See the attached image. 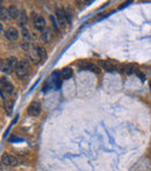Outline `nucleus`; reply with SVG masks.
Masks as SVG:
<instances>
[{"label":"nucleus","instance_id":"obj_15","mask_svg":"<svg viewBox=\"0 0 151 171\" xmlns=\"http://www.w3.org/2000/svg\"><path fill=\"white\" fill-rule=\"evenodd\" d=\"M100 64L104 66V69H106L108 71H113L115 69V66L113 65L109 61H100Z\"/></svg>","mask_w":151,"mask_h":171},{"label":"nucleus","instance_id":"obj_12","mask_svg":"<svg viewBox=\"0 0 151 171\" xmlns=\"http://www.w3.org/2000/svg\"><path fill=\"white\" fill-rule=\"evenodd\" d=\"M30 59L34 62V63H37L39 61H41V58H40V56H39V54H37V50H36V48H34L31 51H30Z\"/></svg>","mask_w":151,"mask_h":171},{"label":"nucleus","instance_id":"obj_13","mask_svg":"<svg viewBox=\"0 0 151 171\" xmlns=\"http://www.w3.org/2000/svg\"><path fill=\"white\" fill-rule=\"evenodd\" d=\"M13 106H14V103L13 100H6L5 101V104H4V107H5V111L8 113V114H11L12 113V109H13Z\"/></svg>","mask_w":151,"mask_h":171},{"label":"nucleus","instance_id":"obj_1","mask_svg":"<svg viewBox=\"0 0 151 171\" xmlns=\"http://www.w3.org/2000/svg\"><path fill=\"white\" fill-rule=\"evenodd\" d=\"M28 63L22 61V62H19L18 66L15 68V73L16 76L20 79H26L28 77Z\"/></svg>","mask_w":151,"mask_h":171},{"label":"nucleus","instance_id":"obj_3","mask_svg":"<svg viewBox=\"0 0 151 171\" xmlns=\"http://www.w3.org/2000/svg\"><path fill=\"white\" fill-rule=\"evenodd\" d=\"M1 162H2V164L7 165V167H15L19 164V159L12 155H4L1 158Z\"/></svg>","mask_w":151,"mask_h":171},{"label":"nucleus","instance_id":"obj_20","mask_svg":"<svg viewBox=\"0 0 151 171\" xmlns=\"http://www.w3.org/2000/svg\"><path fill=\"white\" fill-rule=\"evenodd\" d=\"M65 18H66V22H71L72 20V13H71V10L70 8H65Z\"/></svg>","mask_w":151,"mask_h":171},{"label":"nucleus","instance_id":"obj_22","mask_svg":"<svg viewBox=\"0 0 151 171\" xmlns=\"http://www.w3.org/2000/svg\"><path fill=\"white\" fill-rule=\"evenodd\" d=\"M150 89H151V81H150Z\"/></svg>","mask_w":151,"mask_h":171},{"label":"nucleus","instance_id":"obj_8","mask_svg":"<svg viewBox=\"0 0 151 171\" xmlns=\"http://www.w3.org/2000/svg\"><path fill=\"white\" fill-rule=\"evenodd\" d=\"M0 66H1V71L5 72V73H11V71L13 70V68L11 66L8 59H1Z\"/></svg>","mask_w":151,"mask_h":171},{"label":"nucleus","instance_id":"obj_16","mask_svg":"<svg viewBox=\"0 0 151 171\" xmlns=\"http://www.w3.org/2000/svg\"><path fill=\"white\" fill-rule=\"evenodd\" d=\"M71 76H72V70H71V69H69V68L63 69V71H62V77H63V79H70Z\"/></svg>","mask_w":151,"mask_h":171},{"label":"nucleus","instance_id":"obj_5","mask_svg":"<svg viewBox=\"0 0 151 171\" xmlns=\"http://www.w3.org/2000/svg\"><path fill=\"white\" fill-rule=\"evenodd\" d=\"M5 36H6V39L9 40V41H15V40H18L19 32H18V29H16V28H14V27H9V28L5 32Z\"/></svg>","mask_w":151,"mask_h":171},{"label":"nucleus","instance_id":"obj_19","mask_svg":"<svg viewBox=\"0 0 151 171\" xmlns=\"http://www.w3.org/2000/svg\"><path fill=\"white\" fill-rule=\"evenodd\" d=\"M8 61H9V64H11V66H12L14 70H15V68H16V66H18V64H19V62H18L16 57H14V56H11V57L8 58Z\"/></svg>","mask_w":151,"mask_h":171},{"label":"nucleus","instance_id":"obj_18","mask_svg":"<svg viewBox=\"0 0 151 171\" xmlns=\"http://www.w3.org/2000/svg\"><path fill=\"white\" fill-rule=\"evenodd\" d=\"M21 33H22V37H23V41H26V42H29V40H30V34H29V32H28L27 28H23Z\"/></svg>","mask_w":151,"mask_h":171},{"label":"nucleus","instance_id":"obj_2","mask_svg":"<svg viewBox=\"0 0 151 171\" xmlns=\"http://www.w3.org/2000/svg\"><path fill=\"white\" fill-rule=\"evenodd\" d=\"M41 113V105L37 101H33L30 103V105L28 107V114L31 117H37Z\"/></svg>","mask_w":151,"mask_h":171},{"label":"nucleus","instance_id":"obj_21","mask_svg":"<svg viewBox=\"0 0 151 171\" xmlns=\"http://www.w3.org/2000/svg\"><path fill=\"white\" fill-rule=\"evenodd\" d=\"M50 20H51V22H53V27H54V29H55L56 32H58V22L56 21L55 16H51V15H50Z\"/></svg>","mask_w":151,"mask_h":171},{"label":"nucleus","instance_id":"obj_4","mask_svg":"<svg viewBox=\"0 0 151 171\" xmlns=\"http://www.w3.org/2000/svg\"><path fill=\"white\" fill-rule=\"evenodd\" d=\"M56 16H57V22L61 27H65L66 23V18H65V11L63 8H57L56 10Z\"/></svg>","mask_w":151,"mask_h":171},{"label":"nucleus","instance_id":"obj_6","mask_svg":"<svg viewBox=\"0 0 151 171\" xmlns=\"http://www.w3.org/2000/svg\"><path fill=\"white\" fill-rule=\"evenodd\" d=\"M34 26H35L36 29H39V30L42 32L45 28V20H44V18L41 16V15H36L34 18Z\"/></svg>","mask_w":151,"mask_h":171},{"label":"nucleus","instance_id":"obj_11","mask_svg":"<svg viewBox=\"0 0 151 171\" xmlns=\"http://www.w3.org/2000/svg\"><path fill=\"white\" fill-rule=\"evenodd\" d=\"M51 29H45L43 33H42V40H43V42H45V43H50V41H51Z\"/></svg>","mask_w":151,"mask_h":171},{"label":"nucleus","instance_id":"obj_10","mask_svg":"<svg viewBox=\"0 0 151 171\" xmlns=\"http://www.w3.org/2000/svg\"><path fill=\"white\" fill-rule=\"evenodd\" d=\"M8 13H9V16L12 18V19H19L20 18V12H19V10H18V7H15V6H11L9 8H8Z\"/></svg>","mask_w":151,"mask_h":171},{"label":"nucleus","instance_id":"obj_9","mask_svg":"<svg viewBox=\"0 0 151 171\" xmlns=\"http://www.w3.org/2000/svg\"><path fill=\"white\" fill-rule=\"evenodd\" d=\"M80 68H82V70H91V71H93V72H96V73H99L100 72V69L96 66L94 64H92V63H82L80 64Z\"/></svg>","mask_w":151,"mask_h":171},{"label":"nucleus","instance_id":"obj_7","mask_svg":"<svg viewBox=\"0 0 151 171\" xmlns=\"http://www.w3.org/2000/svg\"><path fill=\"white\" fill-rule=\"evenodd\" d=\"M1 90L2 91H5V92L9 93V94H12L14 92V86L11 84V83H8L6 78H1Z\"/></svg>","mask_w":151,"mask_h":171},{"label":"nucleus","instance_id":"obj_17","mask_svg":"<svg viewBox=\"0 0 151 171\" xmlns=\"http://www.w3.org/2000/svg\"><path fill=\"white\" fill-rule=\"evenodd\" d=\"M1 21H7L11 16H9V13H8V10H6L5 7H1Z\"/></svg>","mask_w":151,"mask_h":171},{"label":"nucleus","instance_id":"obj_14","mask_svg":"<svg viewBox=\"0 0 151 171\" xmlns=\"http://www.w3.org/2000/svg\"><path fill=\"white\" fill-rule=\"evenodd\" d=\"M35 48H36V50H37V54H39V56H40L41 61L45 59V58H47V53H45L44 48H43V47H41V46H36Z\"/></svg>","mask_w":151,"mask_h":171}]
</instances>
